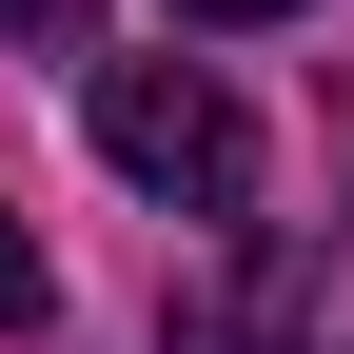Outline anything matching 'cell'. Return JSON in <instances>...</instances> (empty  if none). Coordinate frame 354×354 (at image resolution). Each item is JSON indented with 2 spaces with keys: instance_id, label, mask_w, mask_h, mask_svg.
<instances>
[{
  "instance_id": "cell-1",
  "label": "cell",
  "mask_w": 354,
  "mask_h": 354,
  "mask_svg": "<svg viewBox=\"0 0 354 354\" xmlns=\"http://www.w3.org/2000/svg\"><path fill=\"white\" fill-rule=\"evenodd\" d=\"M99 158L177 216H256V118L216 99V59H99Z\"/></svg>"
},
{
  "instance_id": "cell-2",
  "label": "cell",
  "mask_w": 354,
  "mask_h": 354,
  "mask_svg": "<svg viewBox=\"0 0 354 354\" xmlns=\"http://www.w3.org/2000/svg\"><path fill=\"white\" fill-rule=\"evenodd\" d=\"M158 354H315V256L256 236V256H216V276H177Z\"/></svg>"
},
{
  "instance_id": "cell-3",
  "label": "cell",
  "mask_w": 354,
  "mask_h": 354,
  "mask_svg": "<svg viewBox=\"0 0 354 354\" xmlns=\"http://www.w3.org/2000/svg\"><path fill=\"white\" fill-rule=\"evenodd\" d=\"M39 315H59V256H39L20 216H0V335H39Z\"/></svg>"
},
{
  "instance_id": "cell-4",
  "label": "cell",
  "mask_w": 354,
  "mask_h": 354,
  "mask_svg": "<svg viewBox=\"0 0 354 354\" xmlns=\"http://www.w3.org/2000/svg\"><path fill=\"white\" fill-rule=\"evenodd\" d=\"M0 39H79V0H0Z\"/></svg>"
},
{
  "instance_id": "cell-5",
  "label": "cell",
  "mask_w": 354,
  "mask_h": 354,
  "mask_svg": "<svg viewBox=\"0 0 354 354\" xmlns=\"http://www.w3.org/2000/svg\"><path fill=\"white\" fill-rule=\"evenodd\" d=\"M177 20H295V0H177Z\"/></svg>"
}]
</instances>
